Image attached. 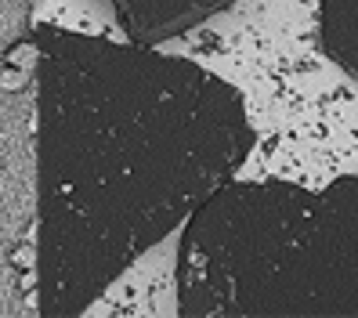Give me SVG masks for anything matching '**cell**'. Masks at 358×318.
I'll return each mask as SVG.
<instances>
[{"label":"cell","mask_w":358,"mask_h":318,"mask_svg":"<svg viewBox=\"0 0 358 318\" xmlns=\"http://www.w3.org/2000/svg\"><path fill=\"white\" fill-rule=\"evenodd\" d=\"M224 221L228 311L358 315V178L326 192L243 188Z\"/></svg>","instance_id":"obj_1"},{"label":"cell","mask_w":358,"mask_h":318,"mask_svg":"<svg viewBox=\"0 0 358 318\" xmlns=\"http://www.w3.org/2000/svg\"><path fill=\"white\" fill-rule=\"evenodd\" d=\"M329 51L358 73V0H326Z\"/></svg>","instance_id":"obj_2"},{"label":"cell","mask_w":358,"mask_h":318,"mask_svg":"<svg viewBox=\"0 0 358 318\" xmlns=\"http://www.w3.org/2000/svg\"><path fill=\"white\" fill-rule=\"evenodd\" d=\"M29 87V69H18V66H8L4 62V69H0V91L4 94H22Z\"/></svg>","instance_id":"obj_3"},{"label":"cell","mask_w":358,"mask_h":318,"mask_svg":"<svg viewBox=\"0 0 358 318\" xmlns=\"http://www.w3.org/2000/svg\"><path fill=\"white\" fill-rule=\"evenodd\" d=\"M8 261H11L15 271H33V264H36V250H33L29 243H18V246H11Z\"/></svg>","instance_id":"obj_4"},{"label":"cell","mask_w":358,"mask_h":318,"mask_svg":"<svg viewBox=\"0 0 358 318\" xmlns=\"http://www.w3.org/2000/svg\"><path fill=\"white\" fill-rule=\"evenodd\" d=\"M33 58H36V48L26 44V40H22V44H15V48L4 55L8 66H18V69H29V66H33Z\"/></svg>","instance_id":"obj_5"},{"label":"cell","mask_w":358,"mask_h":318,"mask_svg":"<svg viewBox=\"0 0 358 318\" xmlns=\"http://www.w3.org/2000/svg\"><path fill=\"white\" fill-rule=\"evenodd\" d=\"M18 275H22V279H18V289L29 293V289H33V282H36V279H33V271H18Z\"/></svg>","instance_id":"obj_6"}]
</instances>
